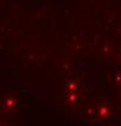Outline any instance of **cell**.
Here are the masks:
<instances>
[{"instance_id":"5b68a950","label":"cell","mask_w":121,"mask_h":126,"mask_svg":"<svg viewBox=\"0 0 121 126\" xmlns=\"http://www.w3.org/2000/svg\"><path fill=\"white\" fill-rule=\"evenodd\" d=\"M85 115L89 121H92V120H97V108L96 107H89L86 111H85Z\"/></svg>"},{"instance_id":"277c9868","label":"cell","mask_w":121,"mask_h":126,"mask_svg":"<svg viewBox=\"0 0 121 126\" xmlns=\"http://www.w3.org/2000/svg\"><path fill=\"white\" fill-rule=\"evenodd\" d=\"M79 90V82L76 79H70L67 84H65V94L69 92H76Z\"/></svg>"},{"instance_id":"7a4b0ae2","label":"cell","mask_w":121,"mask_h":126,"mask_svg":"<svg viewBox=\"0 0 121 126\" xmlns=\"http://www.w3.org/2000/svg\"><path fill=\"white\" fill-rule=\"evenodd\" d=\"M18 106V98L14 96V94H7L5 101H4V109H6L7 111L12 110Z\"/></svg>"},{"instance_id":"6da1fadb","label":"cell","mask_w":121,"mask_h":126,"mask_svg":"<svg viewBox=\"0 0 121 126\" xmlns=\"http://www.w3.org/2000/svg\"><path fill=\"white\" fill-rule=\"evenodd\" d=\"M96 108H97V118H98L99 121L106 123V121H109L111 119V116H113V109H111V107L108 103L103 102V103H101Z\"/></svg>"},{"instance_id":"8992f818","label":"cell","mask_w":121,"mask_h":126,"mask_svg":"<svg viewBox=\"0 0 121 126\" xmlns=\"http://www.w3.org/2000/svg\"><path fill=\"white\" fill-rule=\"evenodd\" d=\"M114 81H115L118 85H120L121 84V73H115V75H114Z\"/></svg>"},{"instance_id":"3957f363","label":"cell","mask_w":121,"mask_h":126,"mask_svg":"<svg viewBox=\"0 0 121 126\" xmlns=\"http://www.w3.org/2000/svg\"><path fill=\"white\" fill-rule=\"evenodd\" d=\"M65 101L69 106H77L81 101V97L80 94L76 91V92H69V94H65Z\"/></svg>"}]
</instances>
